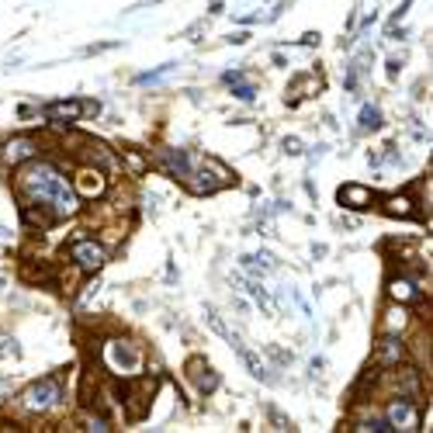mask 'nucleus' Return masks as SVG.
I'll return each mask as SVG.
<instances>
[{"label": "nucleus", "instance_id": "f257e3e1", "mask_svg": "<svg viewBox=\"0 0 433 433\" xmlns=\"http://www.w3.org/2000/svg\"><path fill=\"white\" fill-rule=\"evenodd\" d=\"M18 194L25 205L46 212L53 222L80 212V198H77L73 184L66 181V173L55 163L46 160H28V166L18 173Z\"/></svg>", "mask_w": 433, "mask_h": 433}, {"label": "nucleus", "instance_id": "f03ea898", "mask_svg": "<svg viewBox=\"0 0 433 433\" xmlns=\"http://www.w3.org/2000/svg\"><path fill=\"white\" fill-rule=\"evenodd\" d=\"M184 184L194 194H215V191L232 184V170L225 163L212 160V156H194V170H191V177Z\"/></svg>", "mask_w": 433, "mask_h": 433}, {"label": "nucleus", "instance_id": "7ed1b4c3", "mask_svg": "<svg viewBox=\"0 0 433 433\" xmlns=\"http://www.w3.org/2000/svg\"><path fill=\"white\" fill-rule=\"evenodd\" d=\"M63 399H66L63 385H59L55 378H42V381H35V385H28L25 392H21L18 406L25 409V412H38V416H46V412H53V409L63 406Z\"/></svg>", "mask_w": 433, "mask_h": 433}, {"label": "nucleus", "instance_id": "20e7f679", "mask_svg": "<svg viewBox=\"0 0 433 433\" xmlns=\"http://www.w3.org/2000/svg\"><path fill=\"white\" fill-rule=\"evenodd\" d=\"M105 364H108V371H114V375H136L139 368H142V351H139L132 340H111L108 347H105Z\"/></svg>", "mask_w": 433, "mask_h": 433}, {"label": "nucleus", "instance_id": "39448f33", "mask_svg": "<svg viewBox=\"0 0 433 433\" xmlns=\"http://www.w3.org/2000/svg\"><path fill=\"white\" fill-rule=\"evenodd\" d=\"M70 260H73L83 274H97L105 264H108V250L97 243V240L80 236V240H73V243H70Z\"/></svg>", "mask_w": 433, "mask_h": 433}, {"label": "nucleus", "instance_id": "423d86ee", "mask_svg": "<svg viewBox=\"0 0 433 433\" xmlns=\"http://www.w3.org/2000/svg\"><path fill=\"white\" fill-rule=\"evenodd\" d=\"M385 419L392 423V430H402V433L419 430V409L412 402V395H392V402L385 409Z\"/></svg>", "mask_w": 433, "mask_h": 433}, {"label": "nucleus", "instance_id": "0eeeda50", "mask_svg": "<svg viewBox=\"0 0 433 433\" xmlns=\"http://www.w3.org/2000/svg\"><path fill=\"white\" fill-rule=\"evenodd\" d=\"M90 111H97L94 101H53V105H46V118L55 125H70V122H80Z\"/></svg>", "mask_w": 433, "mask_h": 433}, {"label": "nucleus", "instance_id": "6e6552de", "mask_svg": "<svg viewBox=\"0 0 433 433\" xmlns=\"http://www.w3.org/2000/svg\"><path fill=\"white\" fill-rule=\"evenodd\" d=\"M35 153H38V142L31 136H14L7 139L4 146H0V166H18V163H28L35 160Z\"/></svg>", "mask_w": 433, "mask_h": 433}, {"label": "nucleus", "instance_id": "1a4fd4ad", "mask_svg": "<svg viewBox=\"0 0 433 433\" xmlns=\"http://www.w3.org/2000/svg\"><path fill=\"white\" fill-rule=\"evenodd\" d=\"M160 170L166 177H173V181H188L191 170H194V156L184 153V149H160Z\"/></svg>", "mask_w": 433, "mask_h": 433}, {"label": "nucleus", "instance_id": "9d476101", "mask_svg": "<svg viewBox=\"0 0 433 433\" xmlns=\"http://www.w3.org/2000/svg\"><path fill=\"white\" fill-rule=\"evenodd\" d=\"M73 191H77V198H101L105 191H108V177H105V170H90V166H83L80 173L73 177Z\"/></svg>", "mask_w": 433, "mask_h": 433}, {"label": "nucleus", "instance_id": "9b49d317", "mask_svg": "<svg viewBox=\"0 0 433 433\" xmlns=\"http://www.w3.org/2000/svg\"><path fill=\"white\" fill-rule=\"evenodd\" d=\"M402 357H406V343H402L395 333H388L378 343V351H375V364H378V368H399Z\"/></svg>", "mask_w": 433, "mask_h": 433}, {"label": "nucleus", "instance_id": "f8f14e48", "mask_svg": "<svg viewBox=\"0 0 433 433\" xmlns=\"http://www.w3.org/2000/svg\"><path fill=\"white\" fill-rule=\"evenodd\" d=\"M77 142L83 146L80 153H83V156H87L90 163H94L97 170H114V153H111L105 142H97V139H87V136H77Z\"/></svg>", "mask_w": 433, "mask_h": 433}, {"label": "nucleus", "instance_id": "ddd939ff", "mask_svg": "<svg viewBox=\"0 0 433 433\" xmlns=\"http://www.w3.org/2000/svg\"><path fill=\"white\" fill-rule=\"evenodd\" d=\"M336 198H340V205H347L353 212H364V208H371V201H375L371 188H360V184H343Z\"/></svg>", "mask_w": 433, "mask_h": 433}, {"label": "nucleus", "instance_id": "4468645a", "mask_svg": "<svg viewBox=\"0 0 433 433\" xmlns=\"http://www.w3.org/2000/svg\"><path fill=\"white\" fill-rule=\"evenodd\" d=\"M388 295L395 298L399 305H416V301L423 298V292H419L409 277H392V281H388Z\"/></svg>", "mask_w": 433, "mask_h": 433}, {"label": "nucleus", "instance_id": "2eb2a0df", "mask_svg": "<svg viewBox=\"0 0 433 433\" xmlns=\"http://www.w3.org/2000/svg\"><path fill=\"white\" fill-rule=\"evenodd\" d=\"M188 368H191V378H194V385H198V392H205V395H208V392H215V388H218V375L208 368V364L191 360Z\"/></svg>", "mask_w": 433, "mask_h": 433}, {"label": "nucleus", "instance_id": "dca6fc26", "mask_svg": "<svg viewBox=\"0 0 433 433\" xmlns=\"http://www.w3.org/2000/svg\"><path fill=\"white\" fill-rule=\"evenodd\" d=\"M229 340H232V347L240 351V357H243V364L250 368V375H253V378L271 381V375H267V368H264V360H257V353H250V351H246L243 343H240V336H232V333H229Z\"/></svg>", "mask_w": 433, "mask_h": 433}, {"label": "nucleus", "instance_id": "f3484780", "mask_svg": "<svg viewBox=\"0 0 433 433\" xmlns=\"http://www.w3.org/2000/svg\"><path fill=\"white\" fill-rule=\"evenodd\" d=\"M381 208H385V215H395V218H409L412 212H416V208H412V198H409V194H388Z\"/></svg>", "mask_w": 433, "mask_h": 433}, {"label": "nucleus", "instance_id": "a211bd4d", "mask_svg": "<svg viewBox=\"0 0 433 433\" xmlns=\"http://www.w3.org/2000/svg\"><path fill=\"white\" fill-rule=\"evenodd\" d=\"M225 83L232 87V94H236L240 101H253V97H257V87H253V83L246 80V77H243V73H240V70H232V73H225Z\"/></svg>", "mask_w": 433, "mask_h": 433}, {"label": "nucleus", "instance_id": "6ab92c4d", "mask_svg": "<svg viewBox=\"0 0 433 433\" xmlns=\"http://www.w3.org/2000/svg\"><path fill=\"white\" fill-rule=\"evenodd\" d=\"M122 160H125V170L132 173V177H142L146 170H149V160L139 153V149H132V146H122V153H118Z\"/></svg>", "mask_w": 433, "mask_h": 433}, {"label": "nucleus", "instance_id": "aec40b11", "mask_svg": "<svg viewBox=\"0 0 433 433\" xmlns=\"http://www.w3.org/2000/svg\"><path fill=\"white\" fill-rule=\"evenodd\" d=\"M316 90H319V80H316V77H298V80L288 87V97H292V105H295V101L316 94Z\"/></svg>", "mask_w": 433, "mask_h": 433}, {"label": "nucleus", "instance_id": "412c9836", "mask_svg": "<svg viewBox=\"0 0 433 433\" xmlns=\"http://www.w3.org/2000/svg\"><path fill=\"white\" fill-rule=\"evenodd\" d=\"M243 267L246 271H274V257L271 253H250V257H243Z\"/></svg>", "mask_w": 433, "mask_h": 433}, {"label": "nucleus", "instance_id": "4be33fe9", "mask_svg": "<svg viewBox=\"0 0 433 433\" xmlns=\"http://www.w3.org/2000/svg\"><path fill=\"white\" fill-rule=\"evenodd\" d=\"M360 129H371V132L381 129V111L375 108V105H364V108H360Z\"/></svg>", "mask_w": 433, "mask_h": 433}, {"label": "nucleus", "instance_id": "5701e85b", "mask_svg": "<svg viewBox=\"0 0 433 433\" xmlns=\"http://www.w3.org/2000/svg\"><path fill=\"white\" fill-rule=\"evenodd\" d=\"M170 70H177V63H163L160 70H153V73H139L136 83H139V87H146V83H160L163 77L170 73Z\"/></svg>", "mask_w": 433, "mask_h": 433}, {"label": "nucleus", "instance_id": "b1692460", "mask_svg": "<svg viewBox=\"0 0 433 433\" xmlns=\"http://www.w3.org/2000/svg\"><path fill=\"white\" fill-rule=\"evenodd\" d=\"M357 430H371V433H392V423L385 419V416H368V419H360V427Z\"/></svg>", "mask_w": 433, "mask_h": 433}, {"label": "nucleus", "instance_id": "393cba45", "mask_svg": "<svg viewBox=\"0 0 433 433\" xmlns=\"http://www.w3.org/2000/svg\"><path fill=\"white\" fill-rule=\"evenodd\" d=\"M281 146H284V153H292V156H298V153H301V142H298L295 136H292V139H284Z\"/></svg>", "mask_w": 433, "mask_h": 433}, {"label": "nucleus", "instance_id": "a878e982", "mask_svg": "<svg viewBox=\"0 0 433 433\" xmlns=\"http://www.w3.org/2000/svg\"><path fill=\"white\" fill-rule=\"evenodd\" d=\"M7 388H11V378H7V375H4V378H0V395H4V392H7Z\"/></svg>", "mask_w": 433, "mask_h": 433}]
</instances>
